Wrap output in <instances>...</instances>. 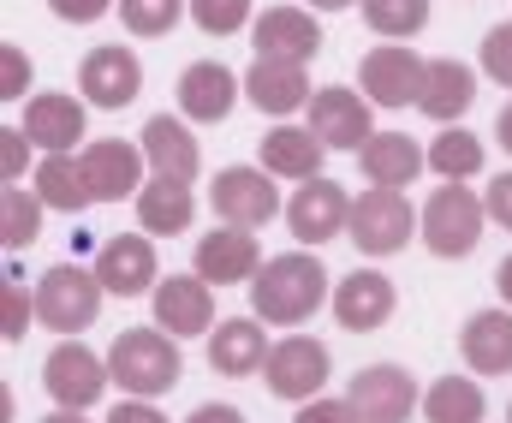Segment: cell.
<instances>
[{"label":"cell","mask_w":512,"mask_h":423,"mask_svg":"<svg viewBox=\"0 0 512 423\" xmlns=\"http://www.w3.org/2000/svg\"><path fill=\"white\" fill-rule=\"evenodd\" d=\"M322 298H334V292H328V269H322L316 251H280V257H268L256 269V281H251V310L268 328L310 322L322 310Z\"/></svg>","instance_id":"obj_1"},{"label":"cell","mask_w":512,"mask_h":423,"mask_svg":"<svg viewBox=\"0 0 512 423\" xmlns=\"http://www.w3.org/2000/svg\"><path fill=\"white\" fill-rule=\"evenodd\" d=\"M179 340L161 334V328H120L114 346H108V376L120 382V394L131 400H155V394H173L179 388Z\"/></svg>","instance_id":"obj_2"},{"label":"cell","mask_w":512,"mask_h":423,"mask_svg":"<svg viewBox=\"0 0 512 423\" xmlns=\"http://www.w3.org/2000/svg\"><path fill=\"white\" fill-rule=\"evenodd\" d=\"M483 221H489V203L471 191V185H435V197L423 203V245L435 257H471L477 239H483Z\"/></svg>","instance_id":"obj_3"},{"label":"cell","mask_w":512,"mask_h":423,"mask_svg":"<svg viewBox=\"0 0 512 423\" xmlns=\"http://www.w3.org/2000/svg\"><path fill=\"white\" fill-rule=\"evenodd\" d=\"M102 292H108V286L96 281V269L54 263V269L36 281V322H42V328H54V334H66V340H78V328H90V322H96Z\"/></svg>","instance_id":"obj_4"},{"label":"cell","mask_w":512,"mask_h":423,"mask_svg":"<svg viewBox=\"0 0 512 423\" xmlns=\"http://www.w3.org/2000/svg\"><path fill=\"white\" fill-rule=\"evenodd\" d=\"M417 227H423V215L405 203V191L370 185L364 197H352V227H346V239H352L364 257H393V251L411 245Z\"/></svg>","instance_id":"obj_5"},{"label":"cell","mask_w":512,"mask_h":423,"mask_svg":"<svg viewBox=\"0 0 512 423\" xmlns=\"http://www.w3.org/2000/svg\"><path fill=\"white\" fill-rule=\"evenodd\" d=\"M423 78H429V60L411 42H382L358 66V90L370 96V108H417L423 102Z\"/></svg>","instance_id":"obj_6"},{"label":"cell","mask_w":512,"mask_h":423,"mask_svg":"<svg viewBox=\"0 0 512 423\" xmlns=\"http://www.w3.org/2000/svg\"><path fill=\"white\" fill-rule=\"evenodd\" d=\"M328 370H334V358H328V346L310 340V334H286V340H274V352H268V364H262L268 394H274V400H292V406L322 400Z\"/></svg>","instance_id":"obj_7"},{"label":"cell","mask_w":512,"mask_h":423,"mask_svg":"<svg viewBox=\"0 0 512 423\" xmlns=\"http://www.w3.org/2000/svg\"><path fill=\"white\" fill-rule=\"evenodd\" d=\"M108 358H96L84 340H60L48 358H42V388L54 394L60 412H90L102 394H108Z\"/></svg>","instance_id":"obj_8"},{"label":"cell","mask_w":512,"mask_h":423,"mask_svg":"<svg viewBox=\"0 0 512 423\" xmlns=\"http://www.w3.org/2000/svg\"><path fill=\"white\" fill-rule=\"evenodd\" d=\"M209 203H215L221 227H245V233L251 227H268L274 215H286L268 167H221L215 185H209Z\"/></svg>","instance_id":"obj_9"},{"label":"cell","mask_w":512,"mask_h":423,"mask_svg":"<svg viewBox=\"0 0 512 423\" xmlns=\"http://www.w3.org/2000/svg\"><path fill=\"white\" fill-rule=\"evenodd\" d=\"M286 227H292V239H298L304 251L340 239V233L352 227V197H346V185H340V179H304V185L286 197Z\"/></svg>","instance_id":"obj_10"},{"label":"cell","mask_w":512,"mask_h":423,"mask_svg":"<svg viewBox=\"0 0 512 423\" xmlns=\"http://www.w3.org/2000/svg\"><path fill=\"white\" fill-rule=\"evenodd\" d=\"M78 90H84V102L90 108H131L137 102V90H143V60L120 48V42H102V48H90L84 54V66H78Z\"/></svg>","instance_id":"obj_11"},{"label":"cell","mask_w":512,"mask_h":423,"mask_svg":"<svg viewBox=\"0 0 512 423\" xmlns=\"http://www.w3.org/2000/svg\"><path fill=\"white\" fill-rule=\"evenodd\" d=\"M346 400L358 406L364 423H405L417 406H423L417 376H411L405 364H370V370H358L352 388H346Z\"/></svg>","instance_id":"obj_12"},{"label":"cell","mask_w":512,"mask_h":423,"mask_svg":"<svg viewBox=\"0 0 512 423\" xmlns=\"http://www.w3.org/2000/svg\"><path fill=\"white\" fill-rule=\"evenodd\" d=\"M84 179H90V197L96 203H120V197H137L149 179H143V143H126V138H96L84 143Z\"/></svg>","instance_id":"obj_13"},{"label":"cell","mask_w":512,"mask_h":423,"mask_svg":"<svg viewBox=\"0 0 512 423\" xmlns=\"http://www.w3.org/2000/svg\"><path fill=\"white\" fill-rule=\"evenodd\" d=\"M239 90H245V78H239L233 66H221V60H191V66L179 72V114L197 120V126H221V120L239 108Z\"/></svg>","instance_id":"obj_14"},{"label":"cell","mask_w":512,"mask_h":423,"mask_svg":"<svg viewBox=\"0 0 512 423\" xmlns=\"http://www.w3.org/2000/svg\"><path fill=\"white\" fill-rule=\"evenodd\" d=\"M310 132L328 143V149H364V143L376 138V126H370V96H358V90H346V84H328V90H316L310 96Z\"/></svg>","instance_id":"obj_15"},{"label":"cell","mask_w":512,"mask_h":423,"mask_svg":"<svg viewBox=\"0 0 512 423\" xmlns=\"http://www.w3.org/2000/svg\"><path fill=\"white\" fill-rule=\"evenodd\" d=\"M96 281L120 298H143L161 286V263H155V239L149 233H114L96 251Z\"/></svg>","instance_id":"obj_16"},{"label":"cell","mask_w":512,"mask_h":423,"mask_svg":"<svg viewBox=\"0 0 512 423\" xmlns=\"http://www.w3.org/2000/svg\"><path fill=\"white\" fill-rule=\"evenodd\" d=\"M251 42L262 60H298V66H310L322 54V24H316L310 6H268L251 24Z\"/></svg>","instance_id":"obj_17"},{"label":"cell","mask_w":512,"mask_h":423,"mask_svg":"<svg viewBox=\"0 0 512 423\" xmlns=\"http://www.w3.org/2000/svg\"><path fill=\"white\" fill-rule=\"evenodd\" d=\"M149 298H155V328H167L173 340L179 334H215V286L203 275H167Z\"/></svg>","instance_id":"obj_18"},{"label":"cell","mask_w":512,"mask_h":423,"mask_svg":"<svg viewBox=\"0 0 512 423\" xmlns=\"http://www.w3.org/2000/svg\"><path fill=\"white\" fill-rule=\"evenodd\" d=\"M334 322L340 328H352V334H370V328H382L387 316H393V304H399V292L387 281L382 269H352L346 281H334Z\"/></svg>","instance_id":"obj_19"},{"label":"cell","mask_w":512,"mask_h":423,"mask_svg":"<svg viewBox=\"0 0 512 423\" xmlns=\"http://www.w3.org/2000/svg\"><path fill=\"white\" fill-rule=\"evenodd\" d=\"M256 269H262V251H256V233H245V227H215L197 239L191 275H203L209 286L256 281Z\"/></svg>","instance_id":"obj_20"},{"label":"cell","mask_w":512,"mask_h":423,"mask_svg":"<svg viewBox=\"0 0 512 423\" xmlns=\"http://www.w3.org/2000/svg\"><path fill=\"white\" fill-rule=\"evenodd\" d=\"M24 138L36 143L42 155H72L84 143V102L66 90H42L24 108Z\"/></svg>","instance_id":"obj_21"},{"label":"cell","mask_w":512,"mask_h":423,"mask_svg":"<svg viewBox=\"0 0 512 423\" xmlns=\"http://www.w3.org/2000/svg\"><path fill=\"white\" fill-rule=\"evenodd\" d=\"M268 352H274V340L262 334V316H227L209 334V370H221V376H256L268 364Z\"/></svg>","instance_id":"obj_22"},{"label":"cell","mask_w":512,"mask_h":423,"mask_svg":"<svg viewBox=\"0 0 512 423\" xmlns=\"http://www.w3.org/2000/svg\"><path fill=\"white\" fill-rule=\"evenodd\" d=\"M471 102H477V72L465 66V60H453V54H441V60H429V78H423V114L435 120V126H459L465 114H471Z\"/></svg>","instance_id":"obj_23"},{"label":"cell","mask_w":512,"mask_h":423,"mask_svg":"<svg viewBox=\"0 0 512 423\" xmlns=\"http://www.w3.org/2000/svg\"><path fill=\"white\" fill-rule=\"evenodd\" d=\"M137 143H143V161H149L155 173H167V179H185V185H191V179L203 173V149L191 138V126L173 120V114H155Z\"/></svg>","instance_id":"obj_24"},{"label":"cell","mask_w":512,"mask_h":423,"mask_svg":"<svg viewBox=\"0 0 512 423\" xmlns=\"http://www.w3.org/2000/svg\"><path fill=\"white\" fill-rule=\"evenodd\" d=\"M245 96H251L262 114L286 120V114H298V108L310 102V78H304L298 60H262V54H256V66L245 72Z\"/></svg>","instance_id":"obj_25"},{"label":"cell","mask_w":512,"mask_h":423,"mask_svg":"<svg viewBox=\"0 0 512 423\" xmlns=\"http://www.w3.org/2000/svg\"><path fill=\"white\" fill-rule=\"evenodd\" d=\"M191 215H197V197H191V185H185V179L155 173V179L137 191V227H143L149 239H173V233H185V227H191Z\"/></svg>","instance_id":"obj_26"},{"label":"cell","mask_w":512,"mask_h":423,"mask_svg":"<svg viewBox=\"0 0 512 423\" xmlns=\"http://www.w3.org/2000/svg\"><path fill=\"white\" fill-rule=\"evenodd\" d=\"M322 155H328V143L316 138L310 126H274L268 138H262V167L274 173V179H322Z\"/></svg>","instance_id":"obj_27"},{"label":"cell","mask_w":512,"mask_h":423,"mask_svg":"<svg viewBox=\"0 0 512 423\" xmlns=\"http://www.w3.org/2000/svg\"><path fill=\"white\" fill-rule=\"evenodd\" d=\"M358 167H364L370 185L399 191V185H411L429 167V149H417V138H405V132H376V138L358 149Z\"/></svg>","instance_id":"obj_28"},{"label":"cell","mask_w":512,"mask_h":423,"mask_svg":"<svg viewBox=\"0 0 512 423\" xmlns=\"http://www.w3.org/2000/svg\"><path fill=\"white\" fill-rule=\"evenodd\" d=\"M459 352L477 376H512V310H477L459 334Z\"/></svg>","instance_id":"obj_29"},{"label":"cell","mask_w":512,"mask_h":423,"mask_svg":"<svg viewBox=\"0 0 512 423\" xmlns=\"http://www.w3.org/2000/svg\"><path fill=\"white\" fill-rule=\"evenodd\" d=\"M36 197L60 215H84L96 197H90V179H84V161L72 155H42L36 161Z\"/></svg>","instance_id":"obj_30"},{"label":"cell","mask_w":512,"mask_h":423,"mask_svg":"<svg viewBox=\"0 0 512 423\" xmlns=\"http://www.w3.org/2000/svg\"><path fill=\"white\" fill-rule=\"evenodd\" d=\"M423 418L429 423H483L489 418V400H483L477 376H441L423 394Z\"/></svg>","instance_id":"obj_31"},{"label":"cell","mask_w":512,"mask_h":423,"mask_svg":"<svg viewBox=\"0 0 512 423\" xmlns=\"http://www.w3.org/2000/svg\"><path fill=\"white\" fill-rule=\"evenodd\" d=\"M483 161H489V149H483L477 132H465V126H447L441 138L429 143V167H435L447 185H453V179H459V185H465V179H477V173H483Z\"/></svg>","instance_id":"obj_32"},{"label":"cell","mask_w":512,"mask_h":423,"mask_svg":"<svg viewBox=\"0 0 512 423\" xmlns=\"http://www.w3.org/2000/svg\"><path fill=\"white\" fill-rule=\"evenodd\" d=\"M42 197L36 191H24V185H6L0 191V239H6V251H24V245H36L42 239Z\"/></svg>","instance_id":"obj_33"},{"label":"cell","mask_w":512,"mask_h":423,"mask_svg":"<svg viewBox=\"0 0 512 423\" xmlns=\"http://www.w3.org/2000/svg\"><path fill=\"white\" fill-rule=\"evenodd\" d=\"M364 24L387 42H405L429 24V0H364Z\"/></svg>","instance_id":"obj_34"},{"label":"cell","mask_w":512,"mask_h":423,"mask_svg":"<svg viewBox=\"0 0 512 423\" xmlns=\"http://www.w3.org/2000/svg\"><path fill=\"white\" fill-rule=\"evenodd\" d=\"M185 12H191V0H120V24L131 36H167Z\"/></svg>","instance_id":"obj_35"},{"label":"cell","mask_w":512,"mask_h":423,"mask_svg":"<svg viewBox=\"0 0 512 423\" xmlns=\"http://www.w3.org/2000/svg\"><path fill=\"white\" fill-rule=\"evenodd\" d=\"M30 316H36V292H24V275L6 269V281H0V334L6 340H24L30 334Z\"/></svg>","instance_id":"obj_36"},{"label":"cell","mask_w":512,"mask_h":423,"mask_svg":"<svg viewBox=\"0 0 512 423\" xmlns=\"http://www.w3.org/2000/svg\"><path fill=\"white\" fill-rule=\"evenodd\" d=\"M191 24L203 36H233L256 18H251V0H191Z\"/></svg>","instance_id":"obj_37"},{"label":"cell","mask_w":512,"mask_h":423,"mask_svg":"<svg viewBox=\"0 0 512 423\" xmlns=\"http://www.w3.org/2000/svg\"><path fill=\"white\" fill-rule=\"evenodd\" d=\"M483 72L512 90V24H495V30L483 36Z\"/></svg>","instance_id":"obj_38"},{"label":"cell","mask_w":512,"mask_h":423,"mask_svg":"<svg viewBox=\"0 0 512 423\" xmlns=\"http://www.w3.org/2000/svg\"><path fill=\"white\" fill-rule=\"evenodd\" d=\"M30 90V60H24V48L18 42H0V96L6 102H18Z\"/></svg>","instance_id":"obj_39"},{"label":"cell","mask_w":512,"mask_h":423,"mask_svg":"<svg viewBox=\"0 0 512 423\" xmlns=\"http://www.w3.org/2000/svg\"><path fill=\"white\" fill-rule=\"evenodd\" d=\"M30 149H36V143L24 138V126H0V173H6V185H18Z\"/></svg>","instance_id":"obj_40"},{"label":"cell","mask_w":512,"mask_h":423,"mask_svg":"<svg viewBox=\"0 0 512 423\" xmlns=\"http://www.w3.org/2000/svg\"><path fill=\"white\" fill-rule=\"evenodd\" d=\"M292 423H364V418H358L352 400H310V406H298Z\"/></svg>","instance_id":"obj_41"},{"label":"cell","mask_w":512,"mask_h":423,"mask_svg":"<svg viewBox=\"0 0 512 423\" xmlns=\"http://www.w3.org/2000/svg\"><path fill=\"white\" fill-rule=\"evenodd\" d=\"M483 203H489V221H501V227L512 233V173H495V179H489Z\"/></svg>","instance_id":"obj_42"},{"label":"cell","mask_w":512,"mask_h":423,"mask_svg":"<svg viewBox=\"0 0 512 423\" xmlns=\"http://www.w3.org/2000/svg\"><path fill=\"white\" fill-rule=\"evenodd\" d=\"M108 6H114V0H48V12L66 18V24H96Z\"/></svg>","instance_id":"obj_43"},{"label":"cell","mask_w":512,"mask_h":423,"mask_svg":"<svg viewBox=\"0 0 512 423\" xmlns=\"http://www.w3.org/2000/svg\"><path fill=\"white\" fill-rule=\"evenodd\" d=\"M108 423H167V412H155L149 400H120V406L108 412Z\"/></svg>","instance_id":"obj_44"},{"label":"cell","mask_w":512,"mask_h":423,"mask_svg":"<svg viewBox=\"0 0 512 423\" xmlns=\"http://www.w3.org/2000/svg\"><path fill=\"white\" fill-rule=\"evenodd\" d=\"M185 423H245V412L239 406H197Z\"/></svg>","instance_id":"obj_45"},{"label":"cell","mask_w":512,"mask_h":423,"mask_svg":"<svg viewBox=\"0 0 512 423\" xmlns=\"http://www.w3.org/2000/svg\"><path fill=\"white\" fill-rule=\"evenodd\" d=\"M495 138H501V149L512 155V102L501 108V120H495Z\"/></svg>","instance_id":"obj_46"},{"label":"cell","mask_w":512,"mask_h":423,"mask_svg":"<svg viewBox=\"0 0 512 423\" xmlns=\"http://www.w3.org/2000/svg\"><path fill=\"white\" fill-rule=\"evenodd\" d=\"M495 286H501V298H507V310H512V257L495 269Z\"/></svg>","instance_id":"obj_47"},{"label":"cell","mask_w":512,"mask_h":423,"mask_svg":"<svg viewBox=\"0 0 512 423\" xmlns=\"http://www.w3.org/2000/svg\"><path fill=\"white\" fill-rule=\"evenodd\" d=\"M310 12H346V6H358V0H304Z\"/></svg>","instance_id":"obj_48"},{"label":"cell","mask_w":512,"mask_h":423,"mask_svg":"<svg viewBox=\"0 0 512 423\" xmlns=\"http://www.w3.org/2000/svg\"><path fill=\"white\" fill-rule=\"evenodd\" d=\"M42 423H84V412H48Z\"/></svg>","instance_id":"obj_49"},{"label":"cell","mask_w":512,"mask_h":423,"mask_svg":"<svg viewBox=\"0 0 512 423\" xmlns=\"http://www.w3.org/2000/svg\"><path fill=\"white\" fill-rule=\"evenodd\" d=\"M507 423H512V406H507Z\"/></svg>","instance_id":"obj_50"}]
</instances>
